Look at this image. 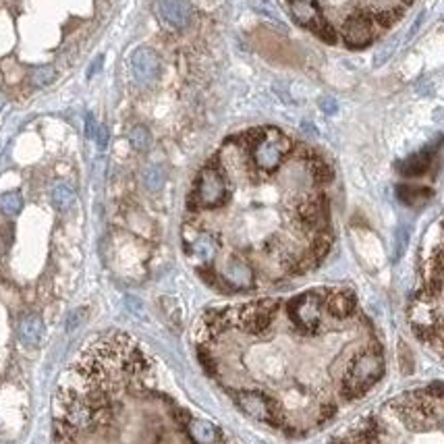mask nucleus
<instances>
[{"label":"nucleus","mask_w":444,"mask_h":444,"mask_svg":"<svg viewBox=\"0 0 444 444\" xmlns=\"http://www.w3.org/2000/svg\"><path fill=\"white\" fill-rule=\"evenodd\" d=\"M382 374H384L382 351L376 343H372V347H368L349 361L340 382V397L345 401H355L363 397L382 378Z\"/></svg>","instance_id":"1"},{"label":"nucleus","mask_w":444,"mask_h":444,"mask_svg":"<svg viewBox=\"0 0 444 444\" xmlns=\"http://www.w3.org/2000/svg\"><path fill=\"white\" fill-rule=\"evenodd\" d=\"M227 199H229V185L218 162L206 164L195 179V187L189 195V208L212 210V208L224 206Z\"/></svg>","instance_id":"2"},{"label":"nucleus","mask_w":444,"mask_h":444,"mask_svg":"<svg viewBox=\"0 0 444 444\" xmlns=\"http://www.w3.org/2000/svg\"><path fill=\"white\" fill-rule=\"evenodd\" d=\"M231 395H233L235 403L249 418L264 422V424H270L274 428H285L289 432V422L285 420L283 409L277 403V399H272L270 395L260 393V390H237V393H231Z\"/></svg>","instance_id":"3"},{"label":"nucleus","mask_w":444,"mask_h":444,"mask_svg":"<svg viewBox=\"0 0 444 444\" xmlns=\"http://www.w3.org/2000/svg\"><path fill=\"white\" fill-rule=\"evenodd\" d=\"M291 149H293V142L283 131L268 127L264 129L258 144L249 149V154L256 168H260L262 172H274Z\"/></svg>","instance_id":"4"},{"label":"nucleus","mask_w":444,"mask_h":444,"mask_svg":"<svg viewBox=\"0 0 444 444\" xmlns=\"http://www.w3.org/2000/svg\"><path fill=\"white\" fill-rule=\"evenodd\" d=\"M324 299H326V295H322L320 291H307V293L293 297L287 303V313H289L293 326L299 332L313 334V332L320 330Z\"/></svg>","instance_id":"5"},{"label":"nucleus","mask_w":444,"mask_h":444,"mask_svg":"<svg viewBox=\"0 0 444 444\" xmlns=\"http://www.w3.org/2000/svg\"><path fill=\"white\" fill-rule=\"evenodd\" d=\"M279 307H281V303L277 299H260V301L247 303V305L235 309V324L243 332L260 336L270 330V326L279 313Z\"/></svg>","instance_id":"6"},{"label":"nucleus","mask_w":444,"mask_h":444,"mask_svg":"<svg viewBox=\"0 0 444 444\" xmlns=\"http://www.w3.org/2000/svg\"><path fill=\"white\" fill-rule=\"evenodd\" d=\"M409 322L413 326V332L428 343H434V334H436V326L441 322L436 307H434V297L426 291H422L420 295L413 297L411 305H409Z\"/></svg>","instance_id":"7"},{"label":"nucleus","mask_w":444,"mask_h":444,"mask_svg":"<svg viewBox=\"0 0 444 444\" xmlns=\"http://www.w3.org/2000/svg\"><path fill=\"white\" fill-rule=\"evenodd\" d=\"M374 10H355L343 23V42L351 50L368 48L374 40Z\"/></svg>","instance_id":"8"},{"label":"nucleus","mask_w":444,"mask_h":444,"mask_svg":"<svg viewBox=\"0 0 444 444\" xmlns=\"http://www.w3.org/2000/svg\"><path fill=\"white\" fill-rule=\"evenodd\" d=\"M297 218L303 231L318 233L324 231L328 224V199L324 195L307 197L297 206Z\"/></svg>","instance_id":"9"},{"label":"nucleus","mask_w":444,"mask_h":444,"mask_svg":"<svg viewBox=\"0 0 444 444\" xmlns=\"http://www.w3.org/2000/svg\"><path fill=\"white\" fill-rule=\"evenodd\" d=\"M131 71L142 85H154L160 79V71H162L158 54L148 46L135 48L131 54Z\"/></svg>","instance_id":"10"},{"label":"nucleus","mask_w":444,"mask_h":444,"mask_svg":"<svg viewBox=\"0 0 444 444\" xmlns=\"http://www.w3.org/2000/svg\"><path fill=\"white\" fill-rule=\"evenodd\" d=\"M156 15L172 29H185L193 19V6L189 0H156Z\"/></svg>","instance_id":"11"},{"label":"nucleus","mask_w":444,"mask_h":444,"mask_svg":"<svg viewBox=\"0 0 444 444\" xmlns=\"http://www.w3.org/2000/svg\"><path fill=\"white\" fill-rule=\"evenodd\" d=\"M222 279L229 285V289L243 291V289H252L254 287L256 274H254V268L245 260L233 258V260L227 262V266L222 270Z\"/></svg>","instance_id":"12"},{"label":"nucleus","mask_w":444,"mask_h":444,"mask_svg":"<svg viewBox=\"0 0 444 444\" xmlns=\"http://www.w3.org/2000/svg\"><path fill=\"white\" fill-rule=\"evenodd\" d=\"M324 307L334 320H347L355 313L357 299L353 291H330V293H326Z\"/></svg>","instance_id":"13"},{"label":"nucleus","mask_w":444,"mask_h":444,"mask_svg":"<svg viewBox=\"0 0 444 444\" xmlns=\"http://www.w3.org/2000/svg\"><path fill=\"white\" fill-rule=\"evenodd\" d=\"M289 10H291L293 19L301 27H307L311 31L326 19L315 0H291L289 2Z\"/></svg>","instance_id":"14"},{"label":"nucleus","mask_w":444,"mask_h":444,"mask_svg":"<svg viewBox=\"0 0 444 444\" xmlns=\"http://www.w3.org/2000/svg\"><path fill=\"white\" fill-rule=\"evenodd\" d=\"M185 245H187V254L199 260L202 266H210L218 252V243L210 233H195L193 239L185 241Z\"/></svg>","instance_id":"15"},{"label":"nucleus","mask_w":444,"mask_h":444,"mask_svg":"<svg viewBox=\"0 0 444 444\" xmlns=\"http://www.w3.org/2000/svg\"><path fill=\"white\" fill-rule=\"evenodd\" d=\"M432 160H434V149H422L405 160H401L397 164V170L403 174V176H409V179H416V176H422L428 172V168L432 166Z\"/></svg>","instance_id":"16"},{"label":"nucleus","mask_w":444,"mask_h":444,"mask_svg":"<svg viewBox=\"0 0 444 444\" xmlns=\"http://www.w3.org/2000/svg\"><path fill=\"white\" fill-rule=\"evenodd\" d=\"M397 197L409 208H422L432 199V189H428L424 185L401 183V185H397Z\"/></svg>","instance_id":"17"},{"label":"nucleus","mask_w":444,"mask_h":444,"mask_svg":"<svg viewBox=\"0 0 444 444\" xmlns=\"http://www.w3.org/2000/svg\"><path fill=\"white\" fill-rule=\"evenodd\" d=\"M185 434H187V438L191 443L195 444H214L220 436V432H218V428L214 424H210L206 420H193V418L187 424Z\"/></svg>","instance_id":"18"},{"label":"nucleus","mask_w":444,"mask_h":444,"mask_svg":"<svg viewBox=\"0 0 444 444\" xmlns=\"http://www.w3.org/2000/svg\"><path fill=\"white\" fill-rule=\"evenodd\" d=\"M444 285V252L443 249H438L432 258H430V262H428V277H426V293H430V295L434 297L441 289H443Z\"/></svg>","instance_id":"19"},{"label":"nucleus","mask_w":444,"mask_h":444,"mask_svg":"<svg viewBox=\"0 0 444 444\" xmlns=\"http://www.w3.org/2000/svg\"><path fill=\"white\" fill-rule=\"evenodd\" d=\"M19 336L25 345L29 347H35L42 343V336H44V324L40 320V315L35 313H29L21 320L19 324Z\"/></svg>","instance_id":"20"},{"label":"nucleus","mask_w":444,"mask_h":444,"mask_svg":"<svg viewBox=\"0 0 444 444\" xmlns=\"http://www.w3.org/2000/svg\"><path fill=\"white\" fill-rule=\"evenodd\" d=\"M309 172H311V179L318 183V185H328V183H332V179H334V170H332V166L324 160V158H320V156H311L309 160Z\"/></svg>","instance_id":"21"},{"label":"nucleus","mask_w":444,"mask_h":444,"mask_svg":"<svg viewBox=\"0 0 444 444\" xmlns=\"http://www.w3.org/2000/svg\"><path fill=\"white\" fill-rule=\"evenodd\" d=\"M330 247H332V233L324 229V231H318V233L313 235V239H311V247H309V254H311L318 262H322V258H326V256H328Z\"/></svg>","instance_id":"22"},{"label":"nucleus","mask_w":444,"mask_h":444,"mask_svg":"<svg viewBox=\"0 0 444 444\" xmlns=\"http://www.w3.org/2000/svg\"><path fill=\"white\" fill-rule=\"evenodd\" d=\"M52 204H54L56 210L67 212L75 204V191L69 185H56L52 189Z\"/></svg>","instance_id":"23"},{"label":"nucleus","mask_w":444,"mask_h":444,"mask_svg":"<svg viewBox=\"0 0 444 444\" xmlns=\"http://www.w3.org/2000/svg\"><path fill=\"white\" fill-rule=\"evenodd\" d=\"M129 144L135 151H148L149 146H151V133H149L148 127L144 125H135L131 131H129Z\"/></svg>","instance_id":"24"},{"label":"nucleus","mask_w":444,"mask_h":444,"mask_svg":"<svg viewBox=\"0 0 444 444\" xmlns=\"http://www.w3.org/2000/svg\"><path fill=\"white\" fill-rule=\"evenodd\" d=\"M23 210V197L17 191H8L0 195V212L6 216H17Z\"/></svg>","instance_id":"25"},{"label":"nucleus","mask_w":444,"mask_h":444,"mask_svg":"<svg viewBox=\"0 0 444 444\" xmlns=\"http://www.w3.org/2000/svg\"><path fill=\"white\" fill-rule=\"evenodd\" d=\"M403 15V8H382V10H374V25H380L382 29L393 27Z\"/></svg>","instance_id":"26"},{"label":"nucleus","mask_w":444,"mask_h":444,"mask_svg":"<svg viewBox=\"0 0 444 444\" xmlns=\"http://www.w3.org/2000/svg\"><path fill=\"white\" fill-rule=\"evenodd\" d=\"M164 170H162V166H158V164H151L148 166L146 170H144V185L148 187L149 191H160L162 189V185H164Z\"/></svg>","instance_id":"27"},{"label":"nucleus","mask_w":444,"mask_h":444,"mask_svg":"<svg viewBox=\"0 0 444 444\" xmlns=\"http://www.w3.org/2000/svg\"><path fill=\"white\" fill-rule=\"evenodd\" d=\"M29 79H31L33 85L44 88V85H50L56 79V71H54V67H38V69L31 71Z\"/></svg>","instance_id":"28"},{"label":"nucleus","mask_w":444,"mask_h":444,"mask_svg":"<svg viewBox=\"0 0 444 444\" xmlns=\"http://www.w3.org/2000/svg\"><path fill=\"white\" fill-rule=\"evenodd\" d=\"M197 359H199V363H202V368L210 374V376H218V363H216V359H214V355L204 347V345H199L197 347Z\"/></svg>","instance_id":"29"},{"label":"nucleus","mask_w":444,"mask_h":444,"mask_svg":"<svg viewBox=\"0 0 444 444\" xmlns=\"http://www.w3.org/2000/svg\"><path fill=\"white\" fill-rule=\"evenodd\" d=\"M313 33H315L320 40H324L326 44H336V40H338V33H336V29L332 27V23H330L328 19H324V21L313 29Z\"/></svg>","instance_id":"30"},{"label":"nucleus","mask_w":444,"mask_h":444,"mask_svg":"<svg viewBox=\"0 0 444 444\" xmlns=\"http://www.w3.org/2000/svg\"><path fill=\"white\" fill-rule=\"evenodd\" d=\"M85 318H88V309H85V307L73 309V311L69 313V318H67V330H69V332L77 330V328L85 322Z\"/></svg>","instance_id":"31"},{"label":"nucleus","mask_w":444,"mask_h":444,"mask_svg":"<svg viewBox=\"0 0 444 444\" xmlns=\"http://www.w3.org/2000/svg\"><path fill=\"white\" fill-rule=\"evenodd\" d=\"M96 129H98V123H96L94 115H92V113H88V115H85V125H83V133H85V138H94V135H96Z\"/></svg>","instance_id":"32"},{"label":"nucleus","mask_w":444,"mask_h":444,"mask_svg":"<svg viewBox=\"0 0 444 444\" xmlns=\"http://www.w3.org/2000/svg\"><path fill=\"white\" fill-rule=\"evenodd\" d=\"M96 144H98V148L104 149L108 146V129L104 127V125H98V129H96Z\"/></svg>","instance_id":"33"},{"label":"nucleus","mask_w":444,"mask_h":444,"mask_svg":"<svg viewBox=\"0 0 444 444\" xmlns=\"http://www.w3.org/2000/svg\"><path fill=\"white\" fill-rule=\"evenodd\" d=\"M10 241H13V227L6 224V229L2 231V237H0V252L2 254L10 247Z\"/></svg>","instance_id":"34"},{"label":"nucleus","mask_w":444,"mask_h":444,"mask_svg":"<svg viewBox=\"0 0 444 444\" xmlns=\"http://www.w3.org/2000/svg\"><path fill=\"white\" fill-rule=\"evenodd\" d=\"M256 10H260V13H264V15H268L270 19H274V21H279V13L268 4V2H256Z\"/></svg>","instance_id":"35"},{"label":"nucleus","mask_w":444,"mask_h":444,"mask_svg":"<svg viewBox=\"0 0 444 444\" xmlns=\"http://www.w3.org/2000/svg\"><path fill=\"white\" fill-rule=\"evenodd\" d=\"M320 108H322L326 115H334V113H336V100H332V98H322V100H320Z\"/></svg>","instance_id":"36"},{"label":"nucleus","mask_w":444,"mask_h":444,"mask_svg":"<svg viewBox=\"0 0 444 444\" xmlns=\"http://www.w3.org/2000/svg\"><path fill=\"white\" fill-rule=\"evenodd\" d=\"M434 343H441L444 349V322L441 320L438 326H436V334H434Z\"/></svg>","instance_id":"37"},{"label":"nucleus","mask_w":444,"mask_h":444,"mask_svg":"<svg viewBox=\"0 0 444 444\" xmlns=\"http://www.w3.org/2000/svg\"><path fill=\"white\" fill-rule=\"evenodd\" d=\"M4 104H6V96H4V94L0 92V110L4 108Z\"/></svg>","instance_id":"38"},{"label":"nucleus","mask_w":444,"mask_h":444,"mask_svg":"<svg viewBox=\"0 0 444 444\" xmlns=\"http://www.w3.org/2000/svg\"><path fill=\"white\" fill-rule=\"evenodd\" d=\"M405 2H409V4H411V2H413V0H405Z\"/></svg>","instance_id":"39"}]
</instances>
